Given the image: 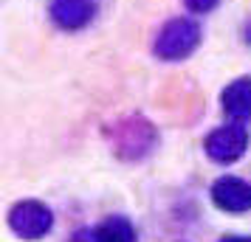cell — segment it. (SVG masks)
<instances>
[{"mask_svg":"<svg viewBox=\"0 0 251 242\" xmlns=\"http://www.w3.org/2000/svg\"><path fill=\"white\" fill-rule=\"evenodd\" d=\"M220 242H251V237H237V234H228V237H223Z\"/></svg>","mask_w":251,"mask_h":242,"instance_id":"30bf717a","label":"cell"},{"mask_svg":"<svg viewBox=\"0 0 251 242\" xmlns=\"http://www.w3.org/2000/svg\"><path fill=\"white\" fill-rule=\"evenodd\" d=\"M201 43V28L198 23L186 20V17H178V20H170V23L161 28L158 40H155V54L158 59H167V62H175V59L189 57Z\"/></svg>","mask_w":251,"mask_h":242,"instance_id":"6da1fadb","label":"cell"},{"mask_svg":"<svg viewBox=\"0 0 251 242\" xmlns=\"http://www.w3.org/2000/svg\"><path fill=\"white\" fill-rule=\"evenodd\" d=\"M96 242H136V228L127 217H110L96 228Z\"/></svg>","mask_w":251,"mask_h":242,"instance_id":"52a82bcc","label":"cell"},{"mask_svg":"<svg viewBox=\"0 0 251 242\" xmlns=\"http://www.w3.org/2000/svg\"><path fill=\"white\" fill-rule=\"evenodd\" d=\"M246 147H249V130L243 124L220 127L206 138V155L217 163H234L237 158H243Z\"/></svg>","mask_w":251,"mask_h":242,"instance_id":"3957f363","label":"cell"},{"mask_svg":"<svg viewBox=\"0 0 251 242\" xmlns=\"http://www.w3.org/2000/svg\"><path fill=\"white\" fill-rule=\"evenodd\" d=\"M220 102H223V110L231 118H237V121L251 118V79L243 76V79L231 82L226 90L220 93Z\"/></svg>","mask_w":251,"mask_h":242,"instance_id":"8992f818","label":"cell"},{"mask_svg":"<svg viewBox=\"0 0 251 242\" xmlns=\"http://www.w3.org/2000/svg\"><path fill=\"white\" fill-rule=\"evenodd\" d=\"M71 242H96V231H79Z\"/></svg>","mask_w":251,"mask_h":242,"instance_id":"9c48e42d","label":"cell"},{"mask_svg":"<svg viewBox=\"0 0 251 242\" xmlns=\"http://www.w3.org/2000/svg\"><path fill=\"white\" fill-rule=\"evenodd\" d=\"M51 17L59 28H82L85 23H91L93 3L91 0H54Z\"/></svg>","mask_w":251,"mask_h":242,"instance_id":"5b68a950","label":"cell"},{"mask_svg":"<svg viewBox=\"0 0 251 242\" xmlns=\"http://www.w3.org/2000/svg\"><path fill=\"white\" fill-rule=\"evenodd\" d=\"M183 3H186L192 12H201V14H203V12H212V9L217 6V0H183Z\"/></svg>","mask_w":251,"mask_h":242,"instance_id":"ba28073f","label":"cell"},{"mask_svg":"<svg viewBox=\"0 0 251 242\" xmlns=\"http://www.w3.org/2000/svg\"><path fill=\"white\" fill-rule=\"evenodd\" d=\"M9 225L23 240H40V237H46L48 231H51L54 214L40 200H20L9 211Z\"/></svg>","mask_w":251,"mask_h":242,"instance_id":"7a4b0ae2","label":"cell"},{"mask_svg":"<svg viewBox=\"0 0 251 242\" xmlns=\"http://www.w3.org/2000/svg\"><path fill=\"white\" fill-rule=\"evenodd\" d=\"M212 203H215L220 211H228V214H243L251 208V183L240 180V177H217L215 186H212Z\"/></svg>","mask_w":251,"mask_h":242,"instance_id":"277c9868","label":"cell"}]
</instances>
